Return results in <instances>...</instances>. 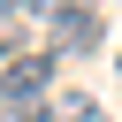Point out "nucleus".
<instances>
[{
	"label": "nucleus",
	"instance_id": "nucleus-3",
	"mask_svg": "<svg viewBox=\"0 0 122 122\" xmlns=\"http://www.w3.org/2000/svg\"><path fill=\"white\" fill-rule=\"evenodd\" d=\"M46 122H99V99L92 92H53L46 99Z\"/></svg>",
	"mask_w": 122,
	"mask_h": 122
},
{
	"label": "nucleus",
	"instance_id": "nucleus-2",
	"mask_svg": "<svg viewBox=\"0 0 122 122\" xmlns=\"http://www.w3.org/2000/svg\"><path fill=\"white\" fill-rule=\"evenodd\" d=\"M46 38H53V61L92 53V46H99V8H61V15L46 23Z\"/></svg>",
	"mask_w": 122,
	"mask_h": 122
},
{
	"label": "nucleus",
	"instance_id": "nucleus-4",
	"mask_svg": "<svg viewBox=\"0 0 122 122\" xmlns=\"http://www.w3.org/2000/svg\"><path fill=\"white\" fill-rule=\"evenodd\" d=\"M15 15H23V0H0V30H8V23H15Z\"/></svg>",
	"mask_w": 122,
	"mask_h": 122
},
{
	"label": "nucleus",
	"instance_id": "nucleus-1",
	"mask_svg": "<svg viewBox=\"0 0 122 122\" xmlns=\"http://www.w3.org/2000/svg\"><path fill=\"white\" fill-rule=\"evenodd\" d=\"M53 99V53H15L0 69V107H23V114H46Z\"/></svg>",
	"mask_w": 122,
	"mask_h": 122
},
{
	"label": "nucleus",
	"instance_id": "nucleus-5",
	"mask_svg": "<svg viewBox=\"0 0 122 122\" xmlns=\"http://www.w3.org/2000/svg\"><path fill=\"white\" fill-rule=\"evenodd\" d=\"M30 8H38V0H23V15H30Z\"/></svg>",
	"mask_w": 122,
	"mask_h": 122
}]
</instances>
